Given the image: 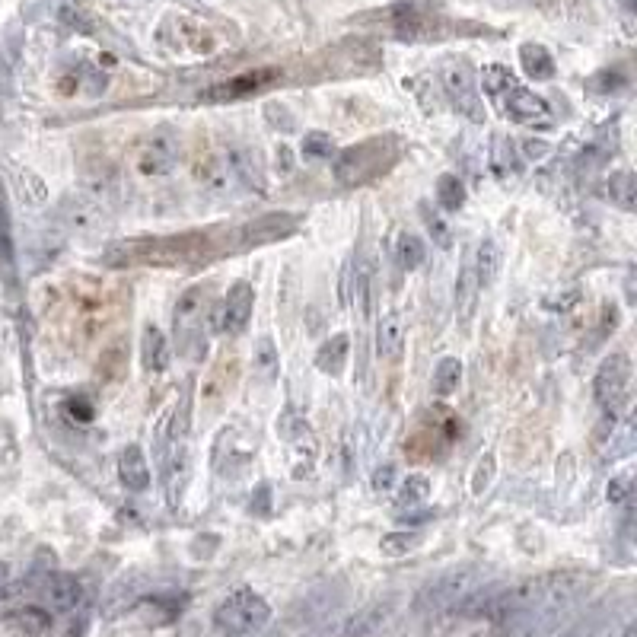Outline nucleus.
Returning <instances> with one entry per match:
<instances>
[{
  "instance_id": "nucleus-26",
  "label": "nucleus",
  "mask_w": 637,
  "mask_h": 637,
  "mask_svg": "<svg viewBox=\"0 0 637 637\" xmlns=\"http://www.w3.org/2000/svg\"><path fill=\"white\" fill-rule=\"evenodd\" d=\"M268 80H274V71H262V74H246V77H236L223 86H214L208 99H239L246 93H255L258 86H265Z\"/></svg>"
},
{
  "instance_id": "nucleus-13",
  "label": "nucleus",
  "mask_w": 637,
  "mask_h": 637,
  "mask_svg": "<svg viewBox=\"0 0 637 637\" xmlns=\"http://www.w3.org/2000/svg\"><path fill=\"white\" fill-rule=\"evenodd\" d=\"M176 153H179L176 141L157 134L137 153V169H141L144 176H166V172H172V166H176Z\"/></svg>"
},
{
  "instance_id": "nucleus-47",
  "label": "nucleus",
  "mask_w": 637,
  "mask_h": 637,
  "mask_svg": "<svg viewBox=\"0 0 637 637\" xmlns=\"http://www.w3.org/2000/svg\"><path fill=\"white\" fill-rule=\"evenodd\" d=\"M622 637H637V628H634V622H628V625H625Z\"/></svg>"
},
{
  "instance_id": "nucleus-39",
  "label": "nucleus",
  "mask_w": 637,
  "mask_h": 637,
  "mask_svg": "<svg viewBox=\"0 0 637 637\" xmlns=\"http://www.w3.org/2000/svg\"><path fill=\"white\" fill-rule=\"evenodd\" d=\"M421 545V536L418 532H389V536L380 542V548H383V555H405V552H411V548H418Z\"/></svg>"
},
{
  "instance_id": "nucleus-5",
  "label": "nucleus",
  "mask_w": 637,
  "mask_h": 637,
  "mask_svg": "<svg viewBox=\"0 0 637 637\" xmlns=\"http://www.w3.org/2000/svg\"><path fill=\"white\" fill-rule=\"evenodd\" d=\"M204 322H208V294H204V287L185 290L176 303V313H172V332H176L179 351L192 360L204 357V351H208Z\"/></svg>"
},
{
  "instance_id": "nucleus-28",
  "label": "nucleus",
  "mask_w": 637,
  "mask_h": 637,
  "mask_svg": "<svg viewBox=\"0 0 637 637\" xmlns=\"http://www.w3.org/2000/svg\"><path fill=\"white\" fill-rule=\"evenodd\" d=\"M424 255H427V246L415 233H399V239H395V262H399L402 271H415L424 262Z\"/></svg>"
},
{
  "instance_id": "nucleus-19",
  "label": "nucleus",
  "mask_w": 637,
  "mask_h": 637,
  "mask_svg": "<svg viewBox=\"0 0 637 637\" xmlns=\"http://www.w3.org/2000/svg\"><path fill=\"white\" fill-rule=\"evenodd\" d=\"M405 348V322L389 313L376 325V351H380L383 360H399Z\"/></svg>"
},
{
  "instance_id": "nucleus-12",
  "label": "nucleus",
  "mask_w": 637,
  "mask_h": 637,
  "mask_svg": "<svg viewBox=\"0 0 637 637\" xmlns=\"http://www.w3.org/2000/svg\"><path fill=\"white\" fill-rule=\"evenodd\" d=\"M42 602H45L48 612H58V615L74 612L83 602L80 580L71 577V574H48L45 583H42Z\"/></svg>"
},
{
  "instance_id": "nucleus-43",
  "label": "nucleus",
  "mask_w": 637,
  "mask_h": 637,
  "mask_svg": "<svg viewBox=\"0 0 637 637\" xmlns=\"http://www.w3.org/2000/svg\"><path fill=\"white\" fill-rule=\"evenodd\" d=\"M58 16H61V23H67L71 29H77V32H90L93 26H90V20H86V13L83 10H77V7H61L58 10Z\"/></svg>"
},
{
  "instance_id": "nucleus-8",
  "label": "nucleus",
  "mask_w": 637,
  "mask_h": 637,
  "mask_svg": "<svg viewBox=\"0 0 637 637\" xmlns=\"http://www.w3.org/2000/svg\"><path fill=\"white\" fill-rule=\"evenodd\" d=\"M443 93L453 102L459 115L472 118V122H485V102H481L478 83L469 64H450L443 71Z\"/></svg>"
},
{
  "instance_id": "nucleus-10",
  "label": "nucleus",
  "mask_w": 637,
  "mask_h": 637,
  "mask_svg": "<svg viewBox=\"0 0 637 637\" xmlns=\"http://www.w3.org/2000/svg\"><path fill=\"white\" fill-rule=\"evenodd\" d=\"M252 309H255V290L249 281H236L230 287L227 300H223L220 309V332L223 335H239L246 332V325L252 319Z\"/></svg>"
},
{
  "instance_id": "nucleus-11",
  "label": "nucleus",
  "mask_w": 637,
  "mask_h": 637,
  "mask_svg": "<svg viewBox=\"0 0 637 637\" xmlns=\"http://www.w3.org/2000/svg\"><path fill=\"white\" fill-rule=\"evenodd\" d=\"M297 227H300L297 214H265V217L246 223L239 239H243V246H271V243H278V239L290 236Z\"/></svg>"
},
{
  "instance_id": "nucleus-22",
  "label": "nucleus",
  "mask_w": 637,
  "mask_h": 637,
  "mask_svg": "<svg viewBox=\"0 0 637 637\" xmlns=\"http://www.w3.org/2000/svg\"><path fill=\"white\" fill-rule=\"evenodd\" d=\"M83 192L90 195L93 201H99L102 208H109V204L118 198V179L109 166H99V169H86L83 172Z\"/></svg>"
},
{
  "instance_id": "nucleus-42",
  "label": "nucleus",
  "mask_w": 637,
  "mask_h": 637,
  "mask_svg": "<svg viewBox=\"0 0 637 637\" xmlns=\"http://www.w3.org/2000/svg\"><path fill=\"white\" fill-rule=\"evenodd\" d=\"M631 472H622L618 478H612V485H609V501L612 504H625L631 501Z\"/></svg>"
},
{
  "instance_id": "nucleus-46",
  "label": "nucleus",
  "mask_w": 637,
  "mask_h": 637,
  "mask_svg": "<svg viewBox=\"0 0 637 637\" xmlns=\"http://www.w3.org/2000/svg\"><path fill=\"white\" fill-rule=\"evenodd\" d=\"M529 4L539 10H552V7H558V0H529Z\"/></svg>"
},
{
  "instance_id": "nucleus-24",
  "label": "nucleus",
  "mask_w": 637,
  "mask_h": 637,
  "mask_svg": "<svg viewBox=\"0 0 637 637\" xmlns=\"http://www.w3.org/2000/svg\"><path fill=\"white\" fill-rule=\"evenodd\" d=\"M478 278L472 271V262H466V268L459 271V281H456V313H459V322H469L472 313H475V303H478Z\"/></svg>"
},
{
  "instance_id": "nucleus-2",
  "label": "nucleus",
  "mask_w": 637,
  "mask_h": 637,
  "mask_svg": "<svg viewBox=\"0 0 637 637\" xmlns=\"http://www.w3.org/2000/svg\"><path fill=\"white\" fill-rule=\"evenodd\" d=\"M402 153L399 137H370V141H360L348 150H341V157L335 160V182L344 188L367 185L370 179L383 176L389 166H395Z\"/></svg>"
},
{
  "instance_id": "nucleus-40",
  "label": "nucleus",
  "mask_w": 637,
  "mask_h": 637,
  "mask_svg": "<svg viewBox=\"0 0 637 637\" xmlns=\"http://www.w3.org/2000/svg\"><path fill=\"white\" fill-rule=\"evenodd\" d=\"M421 217H424V223H427V230H430V236L437 239V246H450V230H446V223H443V217H437L434 211H430V204H421Z\"/></svg>"
},
{
  "instance_id": "nucleus-15",
  "label": "nucleus",
  "mask_w": 637,
  "mask_h": 637,
  "mask_svg": "<svg viewBox=\"0 0 637 637\" xmlns=\"http://www.w3.org/2000/svg\"><path fill=\"white\" fill-rule=\"evenodd\" d=\"M118 478L128 491H147L150 488V462L144 450L137 443H128L122 453H118Z\"/></svg>"
},
{
  "instance_id": "nucleus-21",
  "label": "nucleus",
  "mask_w": 637,
  "mask_h": 637,
  "mask_svg": "<svg viewBox=\"0 0 637 637\" xmlns=\"http://www.w3.org/2000/svg\"><path fill=\"white\" fill-rule=\"evenodd\" d=\"M472 271L478 278V287L485 290L497 281V271H501V246H497V239H481L475 258H472Z\"/></svg>"
},
{
  "instance_id": "nucleus-27",
  "label": "nucleus",
  "mask_w": 637,
  "mask_h": 637,
  "mask_svg": "<svg viewBox=\"0 0 637 637\" xmlns=\"http://www.w3.org/2000/svg\"><path fill=\"white\" fill-rule=\"evenodd\" d=\"M609 198L622 211H634V204H637V185H634V172L631 169L612 172V176H609Z\"/></svg>"
},
{
  "instance_id": "nucleus-4",
  "label": "nucleus",
  "mask_w": 637,
  "mask_h": 637,
  "mask_svg": "<svg viewBox=\"0 0 637 637\" xmlns=\"http://www.w3.org/2000/svg\"><path fill=\"white\" fill-rule=\"evenodd\" d=\"M475 587H481V574L475 567H450V571L424 583L421 593L415 596V609L424 615L456 612Z\"/></svg>"
},
{
  "instance_id": "nucleus-1",
  "label": "nucleus",
  "mask_w": 637,
  "mask_h": 637,
  "mask_svg": "<svg viewBox=\"0 0 637 637\" xmlns=\"http://www.w3.org/2000/svg\"><path fill=\"white\" fill-rule=\"evenodd\" d=\"M481 86H485V93L494 99V106L501 109V115L510 118V122H520V125H548L552 122V109H548V102L532 90H526V86L516 83L510 67L488 64L485 74H481Z\"/></svg>"
},
{
  "instance_id": "nucleus-30",
  "label": "nucleus",
  "mask_w": 637,
  "mask_h": 637,
  "mask_svg": "<svg viewBox=\"0 0 637 637\" xmlns=\"http://www.w3.org/2000/svg\"><path fill=\"white\" fill-rule=\"evenodd\" d=\"M459 380H462V364L456 357H443L434 370V395L450 399V395L459 389Z\"/></svg>"
},
{
  "instance_id": "nucleus-18",
  "label": "nucleus",
  "mask_w": 637,
  "mask_h": 637,
  "mask_svg": "<svg viewBox=\"0 0 637 637\" xmlns=\"http://www.w3.org/2000/svg\"><path fill=\"white\" fill-rule=\"evenodd\" d=\"M348 354H351V338L338 332L332 338H325L319 344V351H316V367L325 373V376H341L344 367H348Z\"/></svg>"
},
{
  "instance_id": "nucleus-36",
  "label": "nucleus",
  "mask_w": 637,
  "mask_h": 637,
  "mask_svg": "<svg viewBox=\"0 0 637 637\" xmlns=\"http://www.w3.org/2000/svg\"><path fill=\"white\" fill-rule=\"evenodd\" d=\"M16 185H20V195L26 204H45V185L42 179L36 176V172H29V169H20L16 172Z\"/></svg>"
},
{
  "instance_id": "nucleus-48",
  "label": "nucleus",
  "mask_w": 637,
  "mask_h": 637,
  "mask_svg": "<svg viewBox=\"0 0 637 637\" xmlns=\"http://www.w3.org/2000/svg\"><path fill=\"white\" fill-rule=\"evenodd\" d=\"M622 7H625V13H634V7H637V0H622Z\"/></svg>"
},
{
  "instance_id": "nucleus-23",
  "label": "nucleus",
  "mask_w": 637,
  "mask_h": 637,
  "mask_svg": "<svg viewBox=\"0 0 637 637\" xmlns=\"http://www.w3.org/2000/svg\"><path fill=\"white\" fill-rule=\"evenodd\" d=\"M386 615H389V606L376 602V606L357 612L351 622L344 625L341 637H376V634H380V628L386 625Z\"/></svg>"
},
{
  "instance_id": "nucleus-44",
  "label": "nucleus",
  "mask_w": 637,
  "mask_h": 637,
  "mask_svg": "<svg viewBox=\"0 0 637 637\" xmlns=\"http://www.w3.org/2000/svg\"><path fill=\"white\" fill-rule=\"evenodd\" d=\"M370 485H373L376 494H386V491L395 485V466H392V462H386V466H380V469L373 472Z\"/></svg>"
},
{
  "instance_id": "nucleus-16",
  "label": "nucleus",
  "mask_w": 637,
  "mask_h": 637,
  "mask_svg": "<svg viewBox=\"0 0 637 637\" xmlns=\"http://www.w3.org/2000/svg\"><path fill=\"white\" fill-rule=\"evenodd\" d=\"M430 497V478L427 475H408L399 488V497H395V513L402 516V520H421L424 504Z\"/></svg>"
},
{
  "instance_id": "nucleus-45",
  "label": "nucleus",
  "mask_w": 637,
  "mask_h": 637,
  "mask_svg": "<svg viewBox=\"0 0 637 637\" xmlns=\"http://www.w3.org/2000/svg\"><path fill=\"white\" fill-rule=\"evenodd\" d=\"M7 580H10V567L0 561V593H4V587H7Z\"/></svg>"
},
{
  "instance_id": "nucleus-7",
  "label": "nucleus",
  "mask_w": 637,
  "mask_h": 637,
  "mask_svg": "<svg viewBox=\"0 0 637 637\" xmlns=\"http://www.w3.org/2000/svg\"><path fill=\"white\" fill-rule=\"evenodd\" d=\"M628 386H631V360L628 354H609L606 360H602V367L596 373V383H593V395L599 408L606 411V415H615L618 405L625 402L628 395Z\"/></svg>"
},
{
  "instance_id": "nucleus-9",
  "label": "nucleus",
  "mask_w": 637,
  "mask_h": 637,
  "mask_svg": "<svg viewBox=\"0 0 637 637\" xmlns=\"http://www.w3.org/2000/svg\"><path fill=\"white\" fill-rule=\"evenodd\" d=\"M58 220L74 233H96V230L106 227L109 208H102V204L93 201L86 192H71V195H64L61 204H58Z\"/></svg>"
},
{
  "instance_id": "nucleus-34",
  "label": "nucleus",
  "mask_w": 637,
  "mask_h": 637,
  "mask_svg": "<svg viewBox=\"0 0 637 637\" xmlns=\"http://www.w3.org/2000/svg\"><path fill=\"white\" fill-rule=\"evenodd\" d=\"M494 169L501 172V179L520 176V160H516L513 141H507V137H497V144H494Z\"/></svg>"
},
{
  "instance_id": "nucleus-6",
  "label": "nucleus",
  "mask_w": 637,
  "mask_h": 637,
  "mask_svg": "<svg viewBox=\"0 0 637 637\" xmlns=\"http://www.w3.org/2000/svg\"><path fill=\"white\" fill-rule=\"evenodd\" d=\"M255 453H258V440L246 427L230 424L223 427L211 443V469L223 481H239L243 475H249Z\"/></svg>"
},
{
  "instance_id": "nucleus-3",
  "label": "nucleus",
  "mask_w": 637,
  "mask_h": 637,
  "mask_svg": "<svg viewBox=\"0 0 637 637\" xmlns=\"http://www.w3.org/2000/svg\"><path fill=\"white\" fill-rule=\"evenodd\" d=\"M271 622V606L249 587H239L220 599L214 609V625L227 637H252Z\"/></svg>"
},
{
  "instance_id": "nucleus-14",
  "label": "nucleus",
  "mask_w": 637,
  "mask_h": 637,
  "mask_svg": "<svg viewBox=\"0 0 637 637\" xmlns=\"http://www.w3.org/2000/svg\"><path fill=\"white\" fill-rule=\"evenodd\" d=\"M227 166H230V176L239 182L252 188V192L262 195L265 192V166L262 160H258V153L249 150V147H233L227 153Z\"/></svg>"
},
{
  "instance_id": "nucleus-17",
  "label": "nucleus",
  "mask_w": 637,
  "mask_h": 637,
  "mask_svg": "<svg viewBox=\"0 0 637 637\" xmlns=\"http://www.w3.org/2000/svg\"><path fill=\"white\" fill-rule=\"evenodd\" d=\"M169 341L166 335L157 329L153 322L144 325V332H141V364L147 373H163L169 367Z\"/></svg>"
},
{
  "instance_id": "nucleus-31",
  "label": "nucleus",
  "mask_w": 637,
  "mask_h": 637,
  "mask_svg": "<svg viewBox=\"0 0 637 637\" xmlns=\"http://www.w3.org/2000/svg\"><path fill=\"white\" fill-rule=\"evenodd\" d=\"M255 370L262 373L265 380H278V373H281V354L268 335H262L255 344Z\"/></svg>"
},
{
  "instance_id": "nucleus-37",
  "label": "nucleus",
  "mask_w": 637,
  "mask_h": 637,
  "mask_svg": "<svg viewBox=\"0 0 637 637\" xmlns=\"http://www.w3.org/2000/svg\"><path fill=\"white\" fill-rule=\"evenodd\" d=\"M198 176H201V182H204V185L211 188V192H223V188H227V185H230V179H233V176H230V166H227V163H220V160H208V163L201 166Z\"/></svg>"
},
{
  "instance_id": "nucleus-29",
  "label": "nucleus",
  "mask_w": 637,
  "mask_h": 637,
  "mask_svg": "<svg viewBox=\"0 0 637 637\" xmlns=\"http://www.w3.org/2000/svg\"><path fill=\"white\" fill-rule=\"evenodd\" d=\"M437 201L443 211H462V204H466V185L459 182V176H453V172H443V176L437 179Z\"/></svg>"
},
{
  "instance_id": "nucleus-41",
  "label": "nucleus",
  "mask_w": 637,
  "mask_h": 637,
  "mask_svg": "<svg viewBox=\"0 0 637 637\" xmlns=\"http://www.w3.org/2000/svg\"><path fill=\"white\" fill-rule=\"evenodd\" d=\"M520 150H523V157L532 160V163H542L548 153H552V144L542 141V137H526V141H520Z\"/></svg>"
},
{
  "instance_id": "nucleus-32",
  "label": "nucleus",
  "mask_w": 637,
  "mask_h": 637,
  "mask_svg": "<svg viewBox=\"0 0 637 637\" xmlns=\"http://www.w3.org/2000/svg\"><path fill=\"white\" fill-rule=\"evenodd\" d=\"M303 157L306 160H332V153H335V137L332 134H325V131H309L303 137Z\"/></svg>"
},
{
  "instance_id": "nucleus-33",
  "label": "nucleus",
  "mask_w": 637,
  "mask_h": 637,
  "mask_svg": "<svg viewBox=\"0 0 637 637\" xmlns=\"http://www.w3.org/2000/svg\"><path fill=\"white\" fill-rule=\"evenodd\" d=\"M10 622H13V628H20L23 634L36 637V634H42L48 628V612L45 609H36V606H26V609L16 612Z\"/></svg>"
},
{
  "instance_id": "nucleus-35",
  "label": "nucleus",
  "mask_w": 637,
  "mask_h": 637,
  "mask_svg": "<svg viewBox=\"0 0 637 637\" xmlns=\"http://www.w3.org/2000/svg\"><path fill=\"white\" fill-rule=\"evenodd\" d=\"M278 437L287 440V443H300L303 437H309V421L300 418L297 411H281V418H278Z\"/></svg>"
},
{
  "instance_id": "nucleus-25",
  "label": "nucleus",
  "mask_w": 637,
  "mask_h": 637,
  "mask_svg": "<svg viewBox=\"0 0 637 637\" xmlns=\"http://www.w3.org/2000/svg\"><path fill=\"white\" fill-rule=\"evenodd\" d=\"M13 268H16V252H13V227H10V204L4 188H0V274L7 281H13Z\"/></svg>"
},
{
  "instance_id": "nucleus-20",
  "label": "nucleus",
  "mask_w": 637,
  "mask_h": 637,
  "mask_svg": "<svg viewBox=\"0 0 637 637\" xmlns=\"http://www.w3.org/2000/svg\"><path fill=\"white\" fill-rule=\"evenodd\" d=\"M520 67H523V74L536 83H545L555 77V58L548 55V48L539 42L520 45Z\"/></svg>"
},
{
  "instance_id": "nucleus-38",
  "label": "nucleus",
  "mask_w": 637,
  "mask_h": 637,
  "mask_svg": "<svg viewBox=\"0 0 637 637\" xmlns=\"http://www.w3.org/2000/svg\"><path fill=\"white\" fill-rule=\"evenodd\" d=\"M494 472H497V459L494 453H485L478 462H475V472H472V494H485L491 488L494 481Z\"/></svg>"
}]
</instances>
